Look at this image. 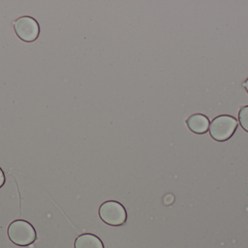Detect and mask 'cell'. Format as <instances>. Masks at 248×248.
<instances>
[{"mask_svg":"<svg viewBox=\"0 0 248 248\" xmlns=\"http://www.w3.org/2000/svg\"><path fill=\"white\" fill-rule=\"evenodd\" d=\"M7 235L12 243L20 247H26L36 241V231L33 226L26 220L13 221L7 229Z\"/></svg>","mask_w":248,"mask_h":248,"instance_id":"1","label":"cell"},{"mask_svg":"<svg viewBox=\"0 0 248 248\" xmlns=\"http://www.w3.org/2000/svg\"><path fill=\"white\" fill-rule=\"evenodd\" d=\"M238 127L237 119L230 115H220L213 119L209 127L211 138L218 142H224L234 135Z\"/></svg>","mask_w":248,"mask_h":248,"instance_id":"2","label":"cell"},{"mask_svg":"<svg viewBox=\"0 0 248 248\" xmlns=\"http://www.w3.org/2000/svg\"><path fill=\"white\" fill-rule=\"evenodd\" d=\"M99 215L103 222L112 227H120L126 222V211L120 202L116 201H107L102 204Z\"/></svg>","mask_w":248,"mask_h":248,"instance_id":"3","label":"cell"},{"mask_svg":"<svg viewBox=\"0 0 248 248\" xmlns=\"http://www.w3.org/2000/svg\"><path fill=\"white\" fill-rule=\"evenodd\" d=\"M14 30L19 39L26 42H33L40 33V26L36 19L31 16L19 17L13 23Z\"/></svg>","mask_w":248,"mask_h":248,"instance_id":"4","label":"cell"},{"mask_svg":"<svg viewBox=\"0 0 248 248\" xmlns=\"http://www.w3.org/2000/svg\"><path fill=\"white\" fill-rule=\"evenodd\" d=\"M186 124L192 132L202 135L208 132L210 120L202 114H194L186 119Z\"/></svg>","mask_w":248,"mask_h":248,"instance_id":"5","label":"cell"},{"mask_svg":"<svg viewBox=\"0 0 248 248\" xmlns=\"http://www.w3.org/2000/svg\"><path fill=\"white\" fill-rule=\"evenodd\" d=\"M75 248H105L102 240L94 234L86 233L76 239Z\"/></svg>","mask_w":248,"mask_h":248,"instance_id":"6","label":"cell"},{"mask_svg":"<svg viewBox=\"0 0 248 248\" xmlns=\"http://www.w3.org/2000/svg\"><path fill=\"white\" fill-rule=\"evenodd\" d=\"M238 119L243 129L248 132V106H243L240 109Z\"/></svg>","mask_w":248,"mask_h":248,"instance_id":"7","label":"cell"},{"mask_svg":"<svg viewBox=\"0 0 248 248\" xmlns=\"http://www.w3.org/2000/svg\"><path fill=\"white\" fill-rule=\"evenodd\" d=\"M5 175H4L2 169L0 167V189L4 186V183H5Z\"/></svg>","mask_w":248,"mask_h":248,"instance_id":"8","label":"cell"},{"mask_svg":"<svg viewBox=\"0 0 248 248\" xmlns=\"http://www.w3.org/2000/svg\"><path fill=\"white\" fill-rule=\"evenodd\" d=\"M243 86H244L245 88H246V91L248 93V78L246 80V81L243 83Z\"/></svg>","mask_w":248,"mask_h":248,"instance_id":"9","label":"cell"}]
</instances>
